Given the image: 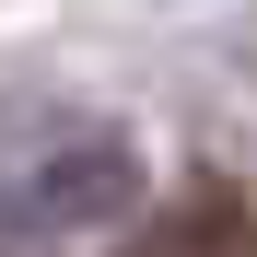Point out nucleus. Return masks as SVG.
<instances>
[{
  "label": "nucleus",
  "instance_id": "1",
  "mask_svg": "<svg viewBox=\"0 0 257 257\" xmlns=\"http://www.w3.org/2000/svg\"><path fill=\"white\" fill-rule=\"evenodd\" d=\"M141 199V152L128 141H59L0 176V234H94Z\"/></svg>",
  "mask_w": 257,
  "mask_h": 257
},
{
  "label": "nucleus",
  "instance_id": "2",
  "mask_svg": "<svg viewBox=\"0 0 257 257\" xmlns=\"http://www.w3.org/2000/svg\"><path fill=\"white\" fill-rule=\"evenodd\" d=\"M234 257H257V234H245V245H234Z\"/></svg>",
  "mask_w": 257,
  "mask_h": 257
}]
</instances>
